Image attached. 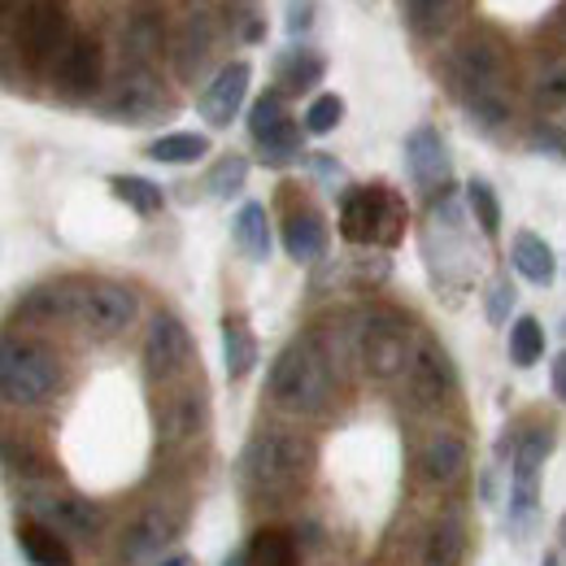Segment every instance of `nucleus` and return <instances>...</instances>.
Here are the masks:
<instances>
[{
  "mask_svg": "<svg viewBox=\"0 0 566 566\" xmlns=\"http://www.w3.org/2000/svg\"><path fill=\"white\" fill-rule=\"evenodd\" d=\"M310 166H314V170H318V179H327V184L345 175V170H340V161H336V157H327V153H314V157H310Z\"/></svg>",
  "mask_w": 566,
  "mask_h": 566,
  "instance_id": "nucleus-43",
  "label": "nucleus"
},
{
  "mask_svg": "<svg viewBox=\"0 0 566 566\" xmlns=\"http://www.w3.org/2000/svg\"><path fill=\"white\" fill-rule=\"evenodd\" d=\"M563 332H566V323H563Z\"/></svg>",
  "mask_w": 566,
  "mask_h": 566,
  "instance_id": "nucleus-49",
  "label": "nucleus"
},
{
  "mask_svg": "<svg viewBox=\"0 0 566 566\" xmlns=\"http://www.w3.org/2000/svg\"><path fill=\"white\" fill-rule=\"evenodd\" d=\"M210 431V392L197 379H184L175 388H161L157 401V444L161 453H192Z\"/></svg>",
  "mask_w": 566,
  "mask_h": 566,
  "instance_id": "nucleus-10",
  "label": "nucleus"
},
{
  "mask_svg": "<svg viewBox=\"0 0 566 566\" xmlns=\"http://www.w3.org/2000/svg\"><path fill=\"white\" fill-rule=\"evenodd\" d=\"M222 566H244V545H240V549H231V554L222 558Z\"/></svg>",
  "mask_w": 566,
  "mask_h": 566,
  "instance_id": "nucleus-45",
  "label": "nucleus"
},
{
  "mask_svg": "<svg viewBox=\"0 0 566 566\" xmlns=\"http://www.w3.org/2000/svg\"><path fill=\"white\" fill-rule=\"evenodd\" d=\"M510 262H514V271H518L523 280L536 283V287H549L554 275H558L554 249H549L536 231H518V235H514V244H510Z\"/></svg>",
  "mask_w": 566,
  "mask_h": 566,
  "instance_id": "nucleus-29",
  "label": "nucleus"
},
{
  "mask_svg": "<svg viewBox=\"0 0 566 566\" xmlns=\"http://www.w3.org/2000/svg\"><path fill=\"white\" fill-rule=\"evenodd\" d=\"M419 336L423 332H415V323L392 305H370L366 314H357V366H361V375L375 384H401Z\"/></svg>",
  "mask_w": 566,
  "mask_h": 566,
  "instance_id": "nucleus-4",
  "label": "nucleus"
},
{
  "mask_svg": "<svg viewBox=\"0 0 566 566\" xmlns=\"http://www.w3.org/2000/svg\"><path fill=\"white\" fill-rule=\"evenodd\" d=\"M444 83L453 101L471 114L475 127L496 132L510 123L514 101H510V57L493 35H467L449 49L444 57Z\"/></svg>",
  "mask_w": 566,
  "mask_h": 566,
  "instance_id": "nucleus-1",
  "label": "nucleus"
},
{
  "mask_svg": "<svg viewBox=\"0 0 566 566\" xmlns=\"http://www.w3.org/2000/svg\"><path fill=\"white\" fill-rule=\"evenodd\" d=\"M101 74H105V53L92 35H74V44L62 53V62L53 66V87L62 101H92L101 92Z\"/></svg>",
  "mask_w": 566,
  "mask_h": 566,
  "instance_id": "nucleus-20",
  "label": "nucleus"
},
{
  "mask_svg": "<svg viewBox=\"0 0 566 566\" xmlns=\"http://www.w3.org/2000/svg\"><path fill=\"white\" fill-rule=\"evenodd\" d=\"M213 49H218V22L213 13H188L184 27L175 31L170 40V66L179 74V83H201L213 62Z\"/></svg>",
  "mask_w": 566,
  "mask_h": 566,
  "instance_id": "nucleus-19",
  "label": "nucleus"
},
{
  "mask_svg": "<svg viewBox=\"0 0 566 566\" xmlns=\"http://www.w3.org/2000/svg\"><path fill=\"white\" fill-rule=\"evenodd\" d=\"M206 153H210V136H201V132H170V136H157L148 144V157L161 166H192Z\"/></svg>",
  "mask_w": 566,
  "mask_h": 566,
  "instance_id": "nucleus-33",
  "label": "nucleus"
},
{
  "mask_svg": "<svg viewBox=\"0 0 566 566\" xmlns=\"http://www.w3.org/2000/svg\"><path fill=\"white\" fill-rule=\"evenodd\" d=\"M510 310H514V283L496 280L493 292H489V323H493V327H501V323L510 318Z\"/></svg>",
  "mask_w": 566,
  "mask_h": 566,
  "instance_id": "nucleus-42",
  "label": "nucleus"
},
{
  "mask_svg": "<svg viewBox=\"0 0 566 566\" xmlns=\"http://www.w3.org/2000/svg\"><path fill=\"white\" fill-rule=\"evenodd\" d=\"M13 536H18V549H22V558L31 566H74V554L71 545H66V536H57L49 523H40V518H18V527H13Z\"/></svg>",
  "mask_w": 566,
  "mask_h": 566,
  "instance_id": "nucleus-24",
  "label": "nucleus"
},
{
  "mask_svg": "<svg viewBox=\"0 0 566 566\" xmlns=\"http://www.w3.org/2000/svg\"><path fill=\"white\" fill-rule=\"evenodd\" d=\"M314 13H318V4H314V0H287V18H283L287 35H292V40H296V35H305V31L314 27Z\"/></svg>",
  "mask_w": 566,
  "mask_h": 566,
  "instance_id": "nucleus-41",
  "label": "nucleus"
},
{
  "mask_svg": "<svg viewBox=\"0 0 566 566\" xmlns=\"http://www.w3.org/2000/svg\"><path fill=\"white\" fill-rule=\"evenodd\" d=\"M467 206L475 213L480 231L493 240L496 231H501V201H496L493 184H489V179H471V184H467Z\"/></svg>",
  "mask_w": 566,
  "mask_h": 566,
  "instance_id": "nucleus-37",
  "label": "nucleus"
},
{
  "mask_svg": "<svg viewBox=\"0 0 566 566\" xmlns=\"http://www.w3.org/2000/svg\"><path fill=\"white\" fill-rule=\"evenodd\" d=\"M140 361H144V379L148 384H161V388H175V384H184L192 375L197 349H192V332L184 327L179 314H170V310L153 314V323L144 332Z\"/></svg>",
  "mask_w": 566,
  "mask_h": 566,
  "instance_id": "nucleus-12",
  "label": "nucleus"
},
{
  "mask_svg": "<svg viewBox=\"0 0 566 566\" xmlns=\"http://www.w3.org/2000/svg\"><path fill=\"white\" fill-rule=\"evenodd\" d=\"M283 253L296 262V266H314L327 258V218L314 210V206H292L283 213L280 227Z\"/></svg>",
  "mask_w": 566,
  "mask_h": 566,
  "instance_id": "nucleus-22",
  "label": "nucleus"
},
{
  "mask_svg": "<svg viewBox=\"0 0 566 566\" xmlns=\"http://www.w3.org/2000/svg\"><path fill=\"white\" fill-rule=\"evenodd\" d=\"M222 366H227V379H249L258 366V340L244 314L222 318Z\"/></svg>",
  "mask_w": 566,
  "mask_h": 566,
  "instance_id": "nucleus-27",
  "label": "nucleus"
},
{
  "mask_svg": "<svg viewBox=\"0 0 566 566\" xmlns=\"http://www.w3.org/2000/svg\"><path fill=\"white\" fill-rule=\"evenodd\" d=\"M340 118H345V101H340L336 92H323V96H314L310 109H305V132H310V136H332V132L340 127Z\"/></svg>",
  "mask_w": 566,
  "mask_h": 566,
  "instance_id": "nucleus-38",
  "label": "nucleus"
},
{
  "mask_svg": "<svg viewBox=\"0 0 566 566\" xmlns=\"http://www.w3.org/2000/svg\"><path fill=\"white\" fill-rule=\"evenodd\" d=\"M96 114L109 123H127V127H148L175 114V101L166 96V87L157 83V74L144 66H127L101 96H96Z\"/></svg>",
  "mask_w": 566,
  "mask_h": 566,
  "instance_id": "nucleus-11",
  "label": "nucleus"
},
{
  "mask_svg": "<svg viewBox=\"0 0 566 566\" xmlns=\"http://www.w3.org/2000/svg\"><path fill=\"white\" fill-rule=\"evenodd\" d=\"M244 184H249V161H244L240 153H222V157L210 166V175H206V192H210L213 201H231V197H240Z\"/></svg>",
  "mask_w": 566,
  "mask_h": 566,
  "instance_id": "nucleus-34",
  "label": "nucleus"
},
{
  "mask_svg": "<svg viewBox=\"0 0 566 566\" xmlns=\"http://www.w3.org/2000/svg\"><path fill=\"white\" fill-rule=\"evenodd\" d=\"M266 397L271 406L296 419H323L336 401V366L327 349L318 345L314 332H301L283 345L271 375H266Z\"/></svg>",
  "mask_w": 566,
  "mask_h": 566,
  "instance_id": "nucleus-3",
  "label": "nucleus"
},
{
  "mask_svg": "<svg viewBox=\"0 0 566 566\" xmlns=\"http://www.w3.org/2000/svg\"><path fill=\"white\" fill-rule=\"evenodd\" d=\"M74 44L71 9L66 0H31L27 18H22V35L4 44V62H13L18 53L27 57V66L40 74H53L62 62V53Z\"/></svg>",
  "mask_w": 566,
  "mask_h": 566,
  "instance_id": "nucleus-8",
  "label": "nucleus"
},
{
  "mask_svg": "<svg viewBox=\"0 0 566 566\" xmlns=\"http://www.w3.org/2000/svg\"><path fill=\"white\" fill-rule=\"evenodd\" d=\"M314 475V444L296 431H258L240 453V489L253 505H292Z\"/></svg>",
  "mask_w": 566,
  "mask_h": 566,
  "instance_id": "nucleus-2",
  "label": "nucleus"
},
{
  "mask_svg": "<svg viewBox=\"0 0 566 566\" xmlns=\"http://www.w3.org/2000/svg\"><path fill=\"white\" fill-rule=\"evenodd\" d=\"M458 9L462 0H406V22L419 40H440L453 27Z\"/></svg>",
  "mask_w": 566,
  "mask_h": 566,
  "instance_id": "nucleus-31",
  "label": "nucleus"
},
{
  "mask_svg": "<svg viewBox=\"0 0 566 566\" xmlns=\"http://www.w3.org/2000/svg\"><path fill=\"white\" fill-rule=\"evenodd\" d=\"M541 354H545V327L532 314L514 318V327H510V361L514 366H536Z\"/></svg>",
  "mask_w": 566,
  "mask_h": 566,
  "instance_id": "nucleus-36",
  "label": "nucleus"
},
{
  "mask_svg": "<svg viewBox=\"0 0 566 566\" xmlns=\"http://www.w3.org/2000/svg\"><path fill=\"white\" fill-rule=\"evenodd\" d=\"M249 136H253L258 157L266 166H275V170L301 161V153H305V123H296L287 114L283 92H266V96L253 101V109H249Z\"/></svg>",
  "mask_w": 566,
  "mask_h": 566,
  "instance_id": "nucleus-15",
  "label": "nucleus"
},
{
  "mask_svg": "<svg viewBox=\"0 0 566 566\" xmlns=\"http://www.w3.org/2000/svg\"><path fill=\"white\" fill-rule=\"evenodd\" d=\"M471 554V527L462 514H440L423 536L419 566H462Z\"/></svg>",
  "mask_w": 566,
  "mask_h": 566,
  "instance_id": "nucleus-23",
  "label": "nucleus"
},
{
  "mask_svg": "<svg viewBox=\"0 0 566 566\" xmlns=\"http://www.w3.org/2000/svg\"><path fill=\"white\" fill-rule=\"evenodd\" d=\"M4 475H9V484H44V475H49V462L40 458V449L31 444V440H22V436H4Z\"/></svg>",
  "mask_w": 566,
  "mask_h": 566,
  "instance_id": "nucleus-32",
  "label": "nucleus"
},
{
  "mask_svg": "<svg viewBox=\"0 0 566 566\" xmlns=\"http://www.w3.org/2000/svg\"><path fill=\"white\" fill-rule=\"evenodd\" d=\"M22 505L31 510V518L49 523V527H53L57 536H66V541H96V536L105 532V510L78 493H57V489L31 484V489L22 493Z\"/></svg>",
  "mask_w": 566,
  "mask_h": 566,
  "instance_id": "nucleus-16",
  "label": "nucleus"
},
{
  "mask_svg": "<svg viewBox=\"0 0 566 566\" xmlns=\"http://www.w3.org/2000/svg\"><path fill=\"white\" fill-rule=\"evenodd\" d=\"M244 566H301V541L292 527H262L244 545Z\"/></svg>",
  "mask_w": 566,
  "mask_h": 566,
  "instance_id": "nucleus-28",
  "label": "nucleus"
},
{
  "mask_svg": "<svg viewBox=\"0 0 566 566\" xmlns=\"http://www.w3.org/2000/svg\"><path fill=\"white\" fill-rule=\"evenodd\" d=\"M161 44H166L161 18H157L148 4H140L136 13H127V27H123V53H127L132 66H144V71H148V62L161 53Z\"/></svg>",
  "mask_w": 566,
  "mask_h": 566,
  "instance_id": "nucleus-26",
  "label": "nucleus"
},
{
  "mask_svg": "<svg viewBox=\"0 0 566 566\" xmlns=\"http://www.w3.org/2000/svg\"><path fill=\"white\" fill-rule=\"evenodd\" d=\"M406 170H410L415 188L427 192V201H431V197H440L444 188H453V184H449V179H453L449 144H444V136H440L431 123L415 127V132L406 136Z\"/></svg>",
  "mask_w": 566,
  "mask_h": 566,
  "instance_id": "nucleus-17",
  "label": "nucleus"
},
{
  "mask_svg": "<svg viewBox=\"0 0 566 566\" xmlns=\"http://www.w3.org/2000/svg\"><path fill=\"white\" fill-rule=\"evenodd\" d=\"M554 397H558V401H566V349L554 357Z\"/></svg>",
  "mask_w": 566,
  "mask_h": 566,
  "instance_id": "nucleus-44",
  "label": "nucleus"
},
{
  "mask_svg": "<svg viewBox=\"0 0 566 566\" xmlns=\"http://www.w3.org/2000/svg\"><path fill=\"white\" fill-rule=\"evenodd\" d=\"M161 566H192V558H188V554H175V558H166Z\"/></svg>",
  "mask_w": 566,
  "mask_h": 566,
  "instance_id": "nucleus-46",
  "label": "nucleus"
},
{
  "mask_svg": "<svg viewBox=\"0 0 566 566\" xmlns=\"http://www.w3.org/2000/svg\"><path fill=\"white\" fill-rule=\"evenodd\" d=\"M541 566H563V554H545V558H541Z\"/></svg>",
  "mask_w": 566,
  "mask_h": 566,
  "instance_id": "nucleus-48",
  "label": "nucleus"
},
{
  "mask_svg": "<svg viewBox=\"0 0 566 566\" xmlns=\"http://www.w3.org/2000/svg\"><path fill=\"white\" fill-rule=\"evenodd\" d=\"M536 101H541V109H563L566 105V66H558L554 74H545V78H541Z\"/></svg>",
  "mask_w": 566,
  "mask_h": 566,
  "instance_id": "nucleus-40",
  "label": "nucleus"
},
{
  "mask_svg": "<svg viewBox=\"0 0 566 566\" xmlns=\"http://www.w3.org/2000/svg\"><path fill=\"white\" fill-rule=\"evenodd\" d=\"M140 314V301L132 287L114 280H83L78 287V310H74V327L92 340H114L123 336Z\"/></svg>",
  "mask_w": 566,
  "mask_h": 566,
  "instance_id": "nucleus-14",
  "label": "nucleus"
},
{
  "mask_svg": "<svg viewBox=\"0 0 566 566\" xmlns=\"http://www.w3.org/2000/svg\"><path fill=\"white\" fill-rule=\"evenodd\" d=\"M323 74H327V62H323V53H314V49H287L280 53V62H275V92L283 96H301V92H310V87H318L323 83Z\"/></svg>",
  "mask_w": 566,
  "mask_h": 566,
  "instance_id": "nucleus-25",
  "label": "nucleus"
},
{
  "mask_svg": "<svg viewBox=\"0 0 566 566\" xmlns=\"http://www.w3.org/2000/svg\"><path fill=\"white\" fill-rule=\"evenodd\" d=\"M62 357L53 354L49 345L31 340V336H4L0 345V392L4 406L18 410H35L44 401H53L62 392Z\"/></svg>",
  "mask_w": 566,
  "mask_h": 566,
  "instance_id": "nucleus-5",
  "label": "nucleus"
},
{
  "mask_svg": "<svg viewBox=\"0 0 566 566\" xmlns=\"http://www.w3.org/2000/svg\"><path fill=\"white\" fill-rule=\"evenodd\" d=\"M558 545H563V558H566V514L558 518Z\"/></svg>",
  "mask_w": 566,
  "mask_h": 566,
  "instance_id": "nucleus-47",
  "label": "nucleus"
},
{
  "mask_svg": "<svg viewBox=\"0 0 566 566\" xmlns=\"http://www.w3.org/2000/svg\"><path fill=\"white\" fill-rule=\"evenodd\" d=\"M406 201L384 188V184H370V188H349L340 197V235L349 244H375V249H392L401 244L406 235Z\"/></svg>",
  "mask_w": 566,
  "mask_h": 566,
  "instance_id": "nucleus-7",
  "label": "nucleus"
},
{
  "mask_svg": "<svg viewBox=\"0 0 566 566\" xmlns=\"http://www.w3.org/2000/svg\"><path fill=\"white\" fill-rule=\"evenodd\" d=\"M415 471L427 489H458L471 471V449L458 431H431L423 444H419V458H415Z\"/></svg>",
  "mask_w": 566,
  "mask_h": 566,
  "instance_id": "nucleus-18",
  "label": "nucleus"
},
{
  "mask_svg": "<svg viewBox=\"0 0 566 566\" xmlns=\"http://www.w3.org/2000/svg\"><path fill=\"white\" fill-rule=\"evenodd\" d=\"M453 397H458L453 361L431 336H419L415 357H410V366L401 375V406L415 410V415H431V410H444Z\"/></svg>",
  "mask_w": 566,
  "mask_h": 566,
  "instance_id": "nucleus-13",
  "label": "nucleus"
},
{
  "mask_svg": "<svg viewBox=\"0 0 566 566\" xmlns=\"http://www.w3.org/2000/svg\"><path fill=\"white\" fill-rule=\"evenodd\" d=\"M249 78H253V66H249V62H227V66H222V71H218L210 83H206V92H201L197 109H201V118L210 123L213 132L231 127V118L244 109V96H249Z\"/></svg>",
  "mask_w": 566,
  "mask_h": 566,
  "instance_id": "nucleus-21",
  "label": "nucleus"
},
{
  "mask_svg": "<svg viewBox=\"0 0 566 566\" xmlns=\"http://www.w3.org/2000/svg\"><path fill=\"white\" fill-rule=\"evenodd\" d=\"M109 188H114V197L123 201V206H132L136 213H161L166 206V192L153 184V179H140V175H114L109 179Z\"/></svg>",
  "mask_w": 566,
  "mask_h": 566,
  "instance_id": "nucleus-35",
  "label": "nucleus"
},
{
  "mask_svg": "<svg viewBox=\"0 0 566 566\" xmlns=\"http://www.w3.org/2000/svg\"><path fill=\"white\" fill-rule=\"evenodd\" d=\"M527 144H532L536 153H549V157H558V161H566V127H558V123H549V118H541V123L532 127V136H527Z\"/></svg>",
  "mask_w": 566,
  "mask_h": 566,
  "instance_id": "nucleus-39",
  "label": "nucleus"
},
{
  "mask_svg": "<svg viewBox=\"0 0 566 566\" xmlns=\"http://www.w3.org/2000/svg\"><path fill=\"white\" fill-rule=\"evenodd\" d=\"M184 527H188V505H179V501H148V505H140L123 523V532L114 541V558H118V566L153 563L161 549H170L184 536Z\"/></svg>",
  "mask_w": 566,
  "mask_h": 566,
  "instance_id": "nucleus-9",
  "label": "nucleus"
},
{
  "mask_svg": "<svg viewBox=\"0 0 566 566\" xmlns=\"http://www.w3.org/2000/svg\"><path fill=\"white\" fill-rule=\"evenodd\" d=\"M554 453V431L549 427H527V431H505L501 458H510V501H505V527L514 536L532 532L536 510H541V471Z\"/></svg>",
  "mask_w": 566,
  "mask_h": 566,
  "instance_id": "nucleus-6",
  "label": "nucleus"
},
{
  "mask_svg": "<svg viewBox=\"0 0 566 566\" xmlns=\"http://www.w3.org/2000/svg\"><path fill=\"white\" fill-rule=\"evenodd\" d=\"M231 235H235V249L249 262H266L271 258V218H266V206H258V201L240 206Z\"/></svg>",
  "mask_w": 566,
  "mask_h": 566,
  "instance_id": "nucleus-30",
  "label": "nucleus"
}]
</instances>
